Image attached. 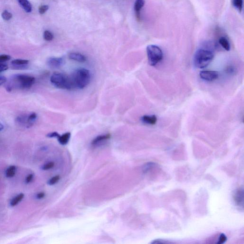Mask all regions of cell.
Returning <instances> with one entry per match:
<instances>
[{"label": "cell", "instance_id": "8992f818", "mask_svg": "<svg viewBox=\"0 0 244 244\" xmlns=\"http://www.w3.org/2000/svg\"><path fill=\"white\" fill-rule=\"evenodd\" d=\"M200 77L205 81L212 82L217 79L218 72L215 71H202L200 72Z\"/></svg>", "mask_w": 244, "mask_h": 244}, {"label": "cell", "instance_id": "ac0fdd59", "mask_svg": "<svg viewBox=\"0 0 244 244\" xmlns=\"http://www.w3.org/2000/svg\"><path fill=\"white\" fill-rule=\"evenodd\" d=\"M23 197H24V194H20L17 196L11 201V206L14 207L15 205H17L19 203L22 201V199H23Z\"/></svg>", "mask_w": 244, "mask_h": 244}, {"label": "cell", "instance_id": "e575fe53", "mask_svg": "<svg viewBox=\"0 0 244 244\" xmlns=\"http://www.w3.org/2000/svg\"><path fill=\"white\" fill-rule=\"evenodd\" d=\"M4 128V127L2 125V124L0 123V131H1L2 130H3Z\"/></svg>", "mask_w": 244, "mask_h": 244}, {"label": "cell", "instance_id": "30bf717a", "mask_svg": "<svg viewBox=\"0 0 244 244\" xmlns=\"http://www.w3.org/2000/svg\"><path fill=\"white\" fill-rule=\"evenodd\" d=\"M69 58L72 60L75 61L80 63H84L86 61V56L81 53L73 52L69 55Z\"/></svg>", "mask_w": 244, "mask_h": 244}, {"label": "cell", "instance_id": "cb8c5ba5", "mask_svg": "<svg viewBox=\"0 0 244 244\" xmlns=\"http://www.w3.org/2000/svg\"><path fill=\"white\" fill-rule=\"evenodd\" d=\"M60 177L58 176H55L53 177L52 178L50 179V180L48 182V184L49 185H54L56 184V183L58 182V181L59 180Z\"/></svg>", "mask_w": 244, "mask_h": 244}, {"label": "cell", "instance_id": "7c38bea8", "mask_svg": "<svg viewBox=\"0 0 244 244\" xmlns=\"http://www.w3.org/2000/svg\"><path fill=\"white\" fill-rule=\"evenodd\" d=\"M111 138V135L109 133H107L105 135H100L96 137L92 142V145H96L100 144L102 142L108 140Z\"/></svg>", "mask_w": 244, "mask_h": 244}, {"label": "cell", "instance_id": "ffe728a7", "mask_svg": "<svg viewBox=\"0 0 244 244\" xmlns=\"http://www.w3.org/2000/svg\"><path fill=\"white\" fill-rule=\"evenodd\" d=\"M16 167L14 165H11L8 168L6 172V175L7 177H13L15 176Z\"/></svg>", "mask_w": 244, "mask_h": 244}, {"label": "cell", "instance_id": "4fadbf2b", "mask_svg": "<svg viewBox=\"0 0 244 244\" xmlns=\"http://www.w3.org/2000/svg\"><path fill=\"white\" fill-rule=\"evenodd\" d=\"M218 42L225 50L229 51L230 50V44L229 43L228 39L226 37H221L218 40Z\"/></svg>", "mask_w": 244, "mask_h": 244}, {"label": "cell", "instance_id": "4dcf8cb0", "mask_svg": "<svg viewBox=\"0 0 244 244\" xmlns=\"http://www.w3.org/2000/svg\"><path fill=\"white\" fill-rule=\"evenodd\" d=\"M33 179V175H32V174L29 175L26 178V182L27 183L31 182Z\"/></svg>", "mask_w": 244, "mask_h": 244}, {"label": "cell", "instance_id": "52a82bcc", "mask_svg": "<svg viewBox=\"0 0 244 244\" xmlns=\"http://www.w3.org/2000/svg\"><path fill=\"white\" fill-rule=\"evenodd\" d=\"M234 200L237 207L243 209L244 207V189L243 187L238 188L234 194Z\"/></svg>", "mask_w": 244, "mask_h": 244}, {"label": "cell", "instance_id": "d6a6232c", "mask_svg": "<svg viewBox=\"0 0 244 244\" xmlns=\"http://www.w3.org/2000/svg\"><path fill=\"white\" fill-rule=\"evenodd\" d=\"M45 194L43 192H41V193H39V194H37V198L38 199H42L43 197H45Z\"/></svg>", "mask_w": 244, "mask_h": 244}, {"label": "cell", "instance_id": "6da1fadb", "mask_svg": "<svg viewBox=\"0 0 244 244\" xmlns=\"http://www.w3.org/2000/svg\"><path fill=\"white\" fill-rule=\"evenodd\" d=\"M214 57L213 52L208 45V43L197 49L194 54V65L199 69L205 68L212 61Z\"/></svg>", "mask_w": 244, "mask_h": 244}, {"label": "cell", "instance_id": "277c9868", "mask_svg": "<svg viewBox=\"0 0 244 244\" xmlns=\"http://www.w3.org/2000/svg\"><path fill=\"white\" fill-rule=\"evenodd\" d=\"M148 62L151 66L158 64L163 58V53L161 48L156 45H150L146 47Z\"/></svg>", "mask_w": 244, "mask_h": 244}, {"label": "cell", "instance_id": "7a4b0ae2", "mask_svg": "<svg viewBox=\"0 0 244 244\" xmlns=\"http://www.w3.org/2000/svg\"><path fill=\"white\" fill-rule=\"evenodd\" d=\"M70 78L74 88L83 89L90 83L91 74L88 69L79 68L74 71Z\"/></svg>", "mask_w": 244, "mask_h": 244}, {"label": "cell", "instance_id": "5b68a950", "mask_svg": "<svg viewBox=\"0 0 244 244\" xmlns=\"http://www.w3.org/2000/svg\"><path fill=\"white\" fill-rule=\"evenodd\" d=\"M34 77L26 74H17L14 77L13 81L14 84L22 89H29L35 83Z\"/></svg>", "mask_w": 244, "mask_h": 244}, {"label": "cell", "instance_id": "9a60e30c", "mask_svg": "<svg viewBox=\"0 0 244 244\" xmlns=\"http://www.w3.org/2000/svg\"><path fill=\"white\" fill-rule=\"evenodd\" d=\"M19 3L22 8L27 13H31L32 11V6L31 3L28 0H18Z\"/></svg>", "mask_w": 244, "mask_h": 244}, {"label": "cell", "instance_id": "f546056e", "mask_svg": "<svg viewBox=\"0 0 244 244\" xmlns=\"http://www.w3.org/2000/svg\"><path fill=\"white\" fill-rule=\"evenodd\" d=\"M8 66L5 64L0 63V73L8 69Z\"/></svg>", "mask_w": 244, "mask_h": 244}, {"label": "cell", "instance_id": "3957f363", "mask_svg": "<svg viewBox=\"0 0 244 244\" xmlns=\"http://www.w3.org/2000/svg\"><path fill=\"white\" fill-rule=\"evenodd\" d=\"M50 81L53 86L59 89L71 90L74 88L70 77L64 74H54L51 77Z\"/></svg>", "mask_w": 244, "mask_h": 244}, {"label": "cell", "instance_id": "4316f807", "mask_svg": "<svg viewBox=\"0 0 244 244\" xmlns=\"http://www.w3.org/2000/svg\"><path fill=\"white\" fill-rule=\"evenodd\" d=\"M11 56L9 55H0V63L6 62L10 59Z\"/></svg>", "mask_w": 244, "mask_h": 244}, {"label": "cell", "instance_id": "7402d4cb", "mask_svg": "<svg viewBox=\"0 0 244 244\" xmlns=\"http://www.w3.org/2000/svg\"><path fill=\"white\" fill-rule=\"evenodd\" d=\"M2 18L4 19L5 20L9 21L11 19V18L13 17V15L11 14L7 11H5L2 14Z\"/></svg>", "mask_w": 244, "mask_h": 244}, {"label": "cell", "instance_id": "e0dca14e", "mask_svg": "<svg viewBox=\"0 0 244 244\" xmlns=\"http://www.w3.org/2000/svg\"><path fill=\"white\" fill-rule=\"evenodd\" d=\"M37 114L36 113H32L28 115V124L27 128L31 127L34 124V122L37 118Z\"/></svg>", "mask_w": 244, "mask_h": 244}, {"label": "cell", "instance_id": "f1b7e54d", "mask_svg": "<svg viewBox=\"0 0 244 244\" xmlns=\"http://www.w3.org/2000/svg\"><path fill=\"white\" fill-rule=\"evenodd\" d=\"M58 133L56 132H54L50 133H48L47 135V136L49 138H53V137H58L59 136Z\"/></svg>", "mask_w": 244, "mask_h": 244}, {"label": "cell", "instance_id": "d4e9b609", "mask_svg": "<svg viewBox=\"0 0 244 244\" xmlns=\"http://www.w3.org/2000/svg\"><path fill=\"white\" fill-rule=\"evenodd\" d=\"M48 9H49V6L47 5L41 6L39 8V13L41 14H43L45 13Z\"/></svg>", "mask_w": 244, "mask_h": 244}, {"label": "cell", "instance_id": "1f68e13d", "mask_svg": "<svg viewBox=\"0 0 244 244\" xmlns=\"http://www.w3.org/2000/svg\"><path fill=\"white\" fill-rule=\"evenodd\" d=\"M6 81V78L4 77H0V86L3 85Z\"/></svg>", "mask_w": 244, "mask_h": 244}, {"label": "cell", "instance_id": "83f0119b", "mask_svg": "<svg viewBox=\"0 0 244 244\" xmlns=\"http://www.w3.org/2000/svg\"><path fill=\"white\" fill-rule=\"evenodd\" d=\"M55 165V164L53 162H49L48 163L45 164L42 167V169L44 170H49L51 169Z\"/></svg>", "mask_w": 244, "mask_h": 244}, {"label": "cell", "instance_id": "44dd1931", "mask_svg": "<svg viewBox=\"0 0 244 244\" xmlns=\"http://www.w3.org/2000/svg\"><path fill=\"white\" fill-rule=\"evenodd\" d=\"M54 37L53 33L50 31L46 30L43 33V38L46 41H51L54 39Z\"/></svg>", "mask_w": 244, "mask_h": 244}, {"label": "cell", "instance_id": "2e32d148", "mask_svg": "<svg viewBox=\"0 0 244 244\" xmlns=\"http://www.w3.org/2000/svg\"><path fill=\"white\" fill-rule=\"evenodd\" d=\"M233 7L241 13L243 10V0H232Z\"/></svg>", "mask_w": 244, "mask_h": 244}, {"label": "cell", "instance_id": "5bb4252c", "mask_svg": "<svg viewBox=\"0 0 244 244\" xmlns=\"http://www.w3.org/2000/svg\"><path fill=\"white\" fill-rule=\"evenodd\" d=\"M71 137V133L70 132L65 133L62 136L59 135L57 137L60 144L62 145H65L68 143L70 138Z\"/></svg>", "mask_w": 244, "mask_h": 244}, {"label": "cell", "instance_id": "8fae6325", "mask_svg": "<svg viewBox=\"0 0 244 244\" xmlns=\"http://www.w3.org/2000/svg\"><path fill=\"white\" fill-rule=\"evenodd\" d=\"M141 121L145 124L154 125L157 122V117L155 115H144L141 117Z\"/></svg>", "mask_w": 244, "mask_h": 244}, {"label": "cell", "instance_id": "9c48e42d", "mask_svg": "<svg viewBox=\"0 0 244 244\" xmlns=\"http://www.w3.org/2000/svg\"><path fill=\"white\" fill-rule=\"evenodd\" d=\"M64 62L62 58L51 57L47 61V64L52 68H58L63 65Z\"/></svg>", "mask_w": 244, "mask_h": 244}, {"label": "cell", "instance_id": "484cf974", "mask_svg": "<svg viewBox=\"0 0 244 244\" xmlns=\"http://www.w3.org/2000/svg\"><path fill=\"white\" fill-rule=\"evenodd\" d=\"M227 240V237L226 236L225 234H220V236L218 239V241L217 242V244H223L225 243L226 241Z\"/></svg>", "mask_w": 244, "mask_h": 244}, {"label": "cell", "instance_id": "603a6c76", "mask_svg": "<svg viewBox=\"0 0 244 244\" xmlns=\"http://www.w3.org/2000/svg\"><path fill=\"white\" fill-rule=\"evenodd\" d=\"M155 165V164L153 163H149L145 164L143 168V172L144 173L147 172L150 169H152V168L154 167Z\"/></svg>", "mask_w": 244, "mask_h": 244}, {"label": "cell", "instance_id": "836d02e7", "mask_svg": "<svg viewBox=\"0 0 244 244\" xmlns=\"http://www.w3.org/2000/svg\"><path fill=\"white\" fill-rule=\"evenodd\" d=\"M227 71L228 73H233V72L234 71V69L232 67H229L227 68Z\"/></svg>", "mask_w": 244, "mask_h": 244}, {"label": "cell", "instance_id": "d6986e66", "mask_svg": "<svg viewBox=\"0 0 244 244\" xmlns=\"http://www.w3.org/2000/svg\"><path fill=\"white\" fill-rule=\"evenodd\" d=\"M29 62V61L27 60L16 59L13 60L11 64L15 66H23L27 64Z\"/></svg>", "mask_w": 244, "mask_h": 244}, {"label": "cell", "instance_id": "ba28073f", "mask_svg": "<svg viewBox=\"0 0 244 244\" xmlns=\"http://www.w3.org/2000/svg\"><path fill=\"white\" fill-rule=\"evenodd\" d=\"M145 0H136L134 5V10L136 14V18L139 22L141 20V11L145 5Z\"/></svg>", "mask_w": 244, "mask_h": 244}]
</instances>
